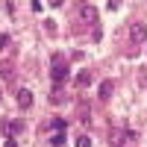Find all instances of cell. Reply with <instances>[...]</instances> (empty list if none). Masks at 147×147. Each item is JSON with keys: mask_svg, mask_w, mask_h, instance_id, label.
Masks as SVG:
<instances>
[{"mask_svg": "<svg viewBox=\"0 0 147 147\" xmlns=\"http://www.w3.org/2000/svg\"><path fill=\"white\" fill-rule=\"evenodd\" d=\"M50 80L56 85H62L68 80V62H65V53H53L50 56Z\"/></svg>", "mask_w": 147, "mask_h": 147, "instance_id": "6da1fadb", "label": "cell"}, {"mask_svg": "<svg viewBox=\"0 0 147 147\" xmlns=\"http://www.w3.org/2000/svg\"><path fill=\"white\" fill-rule=\"evenodd\" d=\"M109 141L115 147H124V141H136V132L132 129H112L109 132Z\"/></svg>", "mask_w": 147, "mask_h": 147, "instance_id": "7a4b0ae2", "label": "cell"}, {"mask_svg": "<svg viewBox=\"0 0 147 147\" xmlns=\"http://www.w3.org/2000/svg\"><path fill=\"white\" fill-rule=\"evenodd\" d=\"M129 38H132V44H144L147 41V27L144 24H132L129 27Z\"/></svg>", "mask_w": 147, "mask_h": 147, "instance_id": "3957f363", "label": "cell"}, {"mask_svg": "<svg viewBox=\"0 0 147 147\" xmlns=\"http://www.w3.org/2000/svg\"><path fill=\"white\" fill-rule=\"evenodd\" d=\"M80 18H82L85 24H91V27H97V9H94L91 3H82V6H80Z\"/></svg>", "mask_w": 147, "mask_h": 147, "instance_id": "277c9868", "label": "cell"}, {"mask_svg": "<svg viewBox=\"0 0 147 147\" xmlns=\"http://www.w3.org/2000/svg\"><path fill=\"white\" fill-rule=\"evenodd\" d=\"M115 85H118L115 80H103V82H100V88H97V97H100V100L106 103V100H109V97H112V94H115Z\"/></svg>", "mask_w": 147, "mask_h": 147, "instance_id": "5b68a950", "label": "cell"}, {"mask_svg": "<svg viewBox=\"0 0 147 147\" xmlns=\"http://www.w3.org/2000/svg\"><path fill=\"white\" fill-rule=\"evenodd\" d=\"M44 129H56V132H65V129H68V121H65V118H53V121H47V124H44Z\"/></svg>", "mask_w": 147, "mask_h": 147, "instance_id": "8992f818", "label": "cell"}, {"mask_svg": "<svg viewBox=\"0 0 147 147\" xmlns=\"http://www.w3.org/2000/svg\"><path fill=\"white\" fill-rule=\"evenodd\" d=\"M18 106H21V109H30V106H32V91L21 88V91H18Z\"/></svg>", "mask_w": 147, "mask_h": 147, "instance_id": "52a82bcc", "label": "cell"}, {"mask_svg": "<svg viewBox=\"0 0 147 147\" xmlns=\"http://www.w3.org/2000/svg\"><path fill=\"white\" fill-rule=\"evenodd\" d=\"M80 121H82L85 127H91V112H88V103H85V100L80 103Z\"/></svg>", "mask_w": 147, "mask_h": 147, "instance_id": "ba28073f", "label": "cell"}, {"mask_svg": "<svg viewBox=\"0 0 147 147\" xmlns=\"http://www.w3.org/2000/svg\"><path fill=\"white\" fill-rule=\"evenodd\" d=\"M77 85H80V88H88V85H91V74L88 71H80L77 74Z\"/></svg>", "mask_w": 147, "mask_h": 147, "instance_id": "9c48e42d", "label": "cell"}, {"mask_svg": "<svg viewBox=\"0 0 147 147\" xmlns=\"http://www.w3.org/2000/svg\"><path fill=\"white\" fill-rule=\"evenodd\" d=\"M24 129H27V124H24L21 118H18V121H12V124H9V132H12V136H21Z\"/></svg>", "mask_w": 147, "mask_h": 147, "instance_id": "30bf717a", "label": "cell"}, {"mask_svg": "<svg viewBox=\"0 0 147 147\" xmlns=\"http://www.w3.org/2000/svg\"><path fill=\"white\" fill-rule=\"evenodd\" d=\"M50 147H65V132H56L50 138Z\"/></svg>", "mask_w": 147, "mask_h": 147, "instance_id": "8fae6325", "label": "cell"}, {"mask_svg": "<svg viewBox=\"0 0 147 147\" xmlns=\"http://www.w3.org/2000/svg\"><path fill=\"white\" fill-rule=\"evenodd\" d=\"M103 38V32H100V24H97V27H91V41H100Z\"/></svg>", "mask_w": 147, "mask_h": 147, "instance_id": "7c38bea8", "label": "cell"}, {"mask_svg": "<svg viewBox=\"0 0 147 147\" xmlns=\"http://www.w3.org/2000/svg\"><path fill=\"white\" fill-rule=\"evenodd\" d=\"M44 32H50V35H56V21H44Z\"/></svg>", "mask_w": 147, "mask_h": 147, "instance_id": "4fadbf2b", "label": "cell"}, {"mask_svg": "<svg viewBox=\"0 0 147 147\" xmlns=\"http://www.w3.org/2000/svg\"><path fill=\"white\" fill-rule=\"evenodd\" d=\"M77 147H91V138H88V136H80V138H77Z\"/></svg>", "mask_w": 147, "mask_h": 147, "instance_id": "5bb4252c", "label": "cell"}, {"mask_svg": "<svg viewBox=\"0 0 147 147\" xmlns=\"http://www.w3.org/2000/svg\"><path fill=\"white\" fill-rule=\"evenodd\" d=\"M3 47H9V35H6V32L0 35V50H3Z\"/></svg>", "mask_w": 147, "mask_h": 147, "instance_id": "9a60e30c", "label": "cell"}, {"mask_svg": "<svg viewBox=\"0 0 147 147\" xmlns=\"http://www.w3.org/2000/svg\"><path fill=\"white\" fill-rule=\"evenodd\" d=\"M3 147H15V141H12V138H6V141H3Z\"/></svg>", "mask_w": 147, "mask_h": 147, "instance_id": "2e32d148", "label": "cell"}, {"mask_svg": "<svg viewBox=\"0 0 147 147\" xmlns=\"http://www.w3.org/2000/svg\"><path fill=\"white\" fill-rule=\"evenodd\" d=\"M0 100H3V88H0Z\"/></svg>", "mask_w": 147, "mask_h": 147, "instance_id": "e0dca14e", "label": "cell"}]
</instances>
